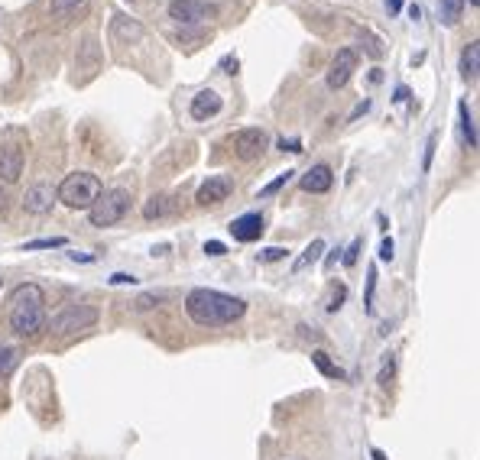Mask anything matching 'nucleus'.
<instances>
[{"mask_svg":"<svg viewBox=\"0 0 480 460\" xmlns=\"http://www.w3.org/2000/svg\"><path fill=\"white\" fill-rule=\"evenodd\" d=\"M341 253H344V250H331V253H328V260H325V272H331V270H334V266H338Z\"/></svg>","mask_w":480,"mask_h":460,"instance_id":"c9c22d12","label":"nucleus"},{"mask_svg":"<svg viewBox=\"0 0 480 460\" xmlns=\"http://www.w3.org/2000/svg\"><path fill=\"white\" fill-rule=\"evenodd\" d=\"M370 457H374V460H386V454H383L380 447H374V451H370Z\"/></svg>","mask_w":480,"mask_h":460,"instance_id":"a19ab883","label":"nucleus"},{"mask_svg":"<svg viewBox=\"0 0 480 460\" xmlns=\"http://www.w3.org/2000/svg\"><path fill=\"white\" fill-rule=\"evenodd\" d=\"M221 94L218 91H211V88H205V91H198L195 98H191V107H189V113H191V121H208V117H214V113L221 111Z\"/></svg>","mask_w":480,"mask_h":460,"instance_id":"ddd939ff","label":"nucleus"},{"mask_svg":"<svg viewBox=\"0 0 480 460\" xmlns=\"http://www.w3.org/2000/svg\"><path fill=\"white\" fill-rule=\"evenodd\" d=\"M52 205H56V191L49 188V185H33V188H26V195H23V208H26V214H36V218H43V214L52 211Z\"/></svg>","mask_w":480,"mask_h":460,"instance_id":"9b49d317","label":"nucleus"},{"mask_svg":"<svg viewBox=\"0 0 480 460\" xmlns=\"http://www.w3.org/2000/svg\"><path fill=\"white\" fill-rule=\"evenodd\" d=\"M477 68H480V43H467L464 56H461V75H464V81H477Z\"/></svg>","mask_w":480,"mask_h":460,"instance_id":"f3484780","label":"nucleus"},{"mask_svg":"<svg viewBox=\"0 0 480 460\" xmlns=\"http://www.w3.org/2000/svg\"><path fill=\"white\" fill-rule=\"evenodd\" d=\"M156 302H159V298H153V295H143L140 302H136V308H140V312H146V308H153Z\"/></svg>","mask_w":480,"mask_h":460,"instance_id":"e433bc0d","label":"nucleus"},{"mask_svg":"<svg viewBox=\"0 0 480 460\" xmlns=\"http://www.w3.org/2000/svg\"><path fill=\"white\" fill-rule=\"evenodd\" d=\"M360 247H364V240H354L351 247H347V253L341 256V262H344V266H354V262H357V253H360Z\"/></svg>","mask_w":480,"mask_h":460,"instance_id":"c85d7f7f","label":"nucleus"},{"mask_svg":"<svg viewBox=\"0 0 480 460\" xmlns=\"http://www.w3.org/2000/svg\"><path fill=\"white\" fill-rule=\"evenodd\" d=\"M107 282H111V285H134L136 279H134V276H127V272H114V276L107 279Z\"/></svg>","mask_w":480,"mask_h":460,"instance_id":"72a5a7b5","label":"nucleus"},{"mask_svg":"<svg viewBox=\"0 0 480 460\" xmlns=\"http://www.w3.org/2000/svg\"><path fill=\"white\" fill-rule=\"evenodd\" d=\"M10 331L20 337H36L39 331H46V295L36 282H23L10 295L7 308Z\"/></svg>","mask_w":480,"mask_h":460,"instance_id":"f03ea898","label":"nucleus"},{"mask_svg":"<svg viewBox=\"0 0 480 460\" xmlns=\"http://www.w3.org/2000/svg\"><path fill=\"white\" fill-rule=\"evenodd\" d=\"M367 111H370V101H364V104H357V107H354V113H351V121H357L360 113H367Z\"/></svg>","mask_w":480,"mask_h":460,"instance_id":"4c0bfd02","label":"nucleus"},{"mask_svg":"<svg viewBox=\"0 0 480 460\" xmlns=\"http://www.w3.org/2000/svg\"><path fill=\"white\" fill-rule=\"evenodd\" d=\"M299 185H302V191H309V195H325V191L334 185V172H331V165H325V163L311 165V169L305 172L302 178H299Z\"/></svg>","mask_w":480,"mask_h":460,"instance_id":"f8f14e48","label":"nucleus"},{"mask_svg":"<svg viewBox=\"0 0 480 460\" xmlns=\"http://www.w3.org/2000/svg\"><path fill=\"white\" fill-rule=\"evenodd\" d=\"M406 98H409V88L399 85V88H396V98H393V101H406Z\"/></svg>","mask_w":480,"mask_h":460,"instance_id":"ea45409f","label":"nucleus"},{"mask_svg":"<svg viewBox=\"0 0 480 460\" xmlns=\"http://www.w3.org/2000/svg\"><path fill=\"white\" fill-rule=\"evenodd\" d=\"M111 29H114V39H120V43H140L143 39V26L136 20H127V16H117Z\"/></svg>","mask_w":480,"mask_h":460,"instance_id":"2eb2a0df","label":"nucleus"},{"mask_svg":"<svg viewBox=\"0 0 480 460\" xmlns=\"http://www.w3.org/2000/svg\"><path fill=\"white\" fill-rule=\"evenodd\" d=\"M311 363H315L318 373L328 376V379H341V376H344V369H341L338 363H331V357H328L325 350H311Z\"/></svg>","mask_w":480,"mask_h":460,"instance_id":"412c9836","label":"nucleus"},{"mask_svg":"<svg viewBox=\"0 0 480 460\" xmlns=\"http://www.w3.org/2000/svg\"><path fill=\"white\" fill-rule=\"evenodd\" d=\"M354 71H357V52L338 49V56L331 58V68H328V88H331V91H341V88L354 78Z\"/></svg>","mask_w":480,"mask_h":460,"instance_id":"6e6552de","label":"nucleus"},{"mask_svg":"<svg viewBox=\"0 0 480 460\" xmlns=\"http://www.w3.org/2000/svg\"><path fill=\"white\" fill-rule=\"evenodd\" d=\"M292 175H296V172H283V175H276V178H273V182H269V185H266V188H260V198H269V195H276V191L283 188V185H286V182H289V178H292Z\"/></svg>","mask_w":480,"mask_h":460,"instance_id":"393cba45","label":"nucleus"},{"mask_svg":"<svg viewBox=\"0 0 480 460\" xmlns=\"http://www.w3.org/2000/svg\"><path fill=\"white\" fill-rule=\"evenodd\" d=\"M435 140H438V136L431 133V136H429V143H425V159H422V169H425V172L431 169V156H435Z\"/></svg>","mask_w":480,"mask_h":460,"instance_id":"c756f323","label":"nucleus"},{"mask_svg":"<svg viewBox=\"0 0 480 460\" xmlns=\"http://www.w3.org/2000/svg\"><path fill=\"white\" fill-rule=\"evenodd\" d=\"M247 302L218 289H191L185 295V315L198 327H227L244 318Z\"/></svg>","mask_w":480,"mask_h":460,"instance_id":"f257e3e1","label":"nucleus"},{"mask_svg":"<svg viewBox=\"0 0 480 460\" xmlns=\"http://www.w3.org/2000/svg\"><path fill=\"white\" fill-rule=\"evenodd\" d=\"M101 191H104V185L94 172H69L56 188V201H62L71 211H88L101 198Z\"/></svg>","mask_w":480,"mask_h":460,"instance_id":"7ed1b4c3","label":"nucleus"},{"mask_svg":"<svg viewBox=\"0 0 480 460\" xmlns=\"http://www.w3.org/2000/svg\"><path fill=\"white\" fill-rule=\"evenodd\" d=\"M205 253H208V256H224L227 247H224L221 240H208V243H205Z\"/></svg>","mask_w":480,"mask_h":460,"instance_id":"473e14b6","label":"nucleus"},{"mask_svg":"<svg viewBox=\"0 0 480 460\" xmlns=\"http://www.w3.org/2000/svg\"><path fill=\"white\" fill-rule=\"evenodd\" d=\"M20 175H23V149L0 146V178L4 182H16Z\"/></svg>","mask_w":480,"mask_h":460,"instance_id":"4468645a","label":"nucleus"},{"mask_svg":"<svg viewBox=\"0 0 480 460\" xmlns=\"http://www.w3.org/2000/svg\"><path fill=\"white\" fill-rule=\"evenodd\" d=\"M266 146H269V136H266V130H260V127L237 130V133L231 136V149L237 153V159H244V163L260 159L263 153H266Z\"/></svg>","mask_w":480,"mask_h":460,"instance_id":"423d86ee","label":"nucleus"},{"mask_svg":"<svg viewBox=\"0 0 480 460\" xmlns=\"http://www.w3.org/2000/svg\"><path fill=\"white\" fill-rule=\"evenodd\" d=\"M16 360H20V354L14 347H0V376H7L16 367Z\"/></svg>","mask_w":480,"mask_h":460,"instance_id":"4be33fe9","label":"nucleus"},{"mask_svg":"<svg viewBox=\"0 0 480 460\" xmlns=\"http://www.w3.org/2000/svg\"><path fill=\"white\" fill-rule=\"evenodd\" d=\"M393 256H396V247H393V240L386 237V240L380 243V260L383 262H393Z\"/></svg>","mask_w":480,"mask_h":460,"instance_id":"7c9ffc66","label":"nucleus"},{"mask_svg":"<svg viewBox=\"0 0 480 460\" xmlns=\"http://www.w3.org/2000/svg\"><path fill=\"white\" fill-rule=\"evenodd\" d=\"M98 321V308L94 305H62L52 321H46L52 334H75V331H88Z\"/></svg>","mask_w":480,"mask_h":460,"instance_id":"39448f33","label":"nucleus"},{"mask_svg":"<svg viewBox=\"0 0 480 460\" xmlns=\"http://www.w3.org/2000/svg\"><path fill=\"white\" fill-rule=\"evenodd\" d=\"M227 230L234 234V240H237V243H254V240H260V237H263L266 224H263V214L250 211V214H240V218H234Z\"/></svg>","mask_w":480,"mask_h":460,"instance_id":"1a4fd4ad","label":"nucleus"},{"mask_svg":"<svg viewBox=\"0 0 480 460\" xmlns=\"http://www.w3.org/2000/svg\"><path fill=\"white\" fill-rule=\"evenodd\" d=\"M321 253H325V240H311L309 247H305V253L299 256L296 262H292V272H302V270H309L311 262H318V260H321Z\"/></svg>","mask_w":480,"mask_h":460,"instance_id":"6ab92c4d","label":"nucleus"},{"mask_svg":"<svg viewBox=\"0 0 480 460\" xmlns=\"http://www.w3.org/2000/svg\"><path fill=\"white\" fill-rule=\"evenodd\" d=\"M56 247H65V237H46V240H29L23 250L29 253V250H56Z\"/></svg>","mask_w":480,"mask_h":460,"instance_id":"b1692460","label":"nucleus"},{"mask_svg":"<svg viewBox=\"0 0 480 460\" xmlns=\"http://www.w3.org/2000/svg\"><path fill=\"white\" fill-rule=\"evenodd\" d=\"M374 295H376V266L367 270V295H364V308L374 312Z\"/></svg>","mask_w":480,"mask_h":460,"instance_id":"5701e85b","label":"nucleus"},{"mask_svg":"<svg viewBox=\"0 0 480 460\" xmlns=\"http://www.w3.org/2000/svg\"><path fill=\"white\" fill-rule=\"evenodd\" d=\"M81 4H85V0H52V4H49V10H52L56 16H62V14H69V10L81 7Z\"/></svg>","mask_w":480,"mask_h":460,"instance_id":"a878e982","label":"nucleus"},{"mask_svg":"<svg viewBox=\"0 0 480 460\" xmlns=\"http://www.w3.org/2000/svg\"><path fill=\"white\" fill-rule=\"evenodd\" d=\"M344 298H347V289H344V285H338V289H334V295H331V305H328V312H338Z\"/></svg>","mask_w":480,"mask_h":460,"instance_id":"2f4dec72","label":"nucleus"},{"mask_svg":"<svg viewBox=\"0 0 480 460\" xmlns=\"http://www.w3.org/2000/svg\"><path fill=\"white\" fill-rule=\"evenodd\" d=\"M386 10L389 14H399V10H403V0H386Z\"/></svg>","mask_w":480,"mask_h":460,"instance_id":"58836bf2","label":"nucleus"},{"mask_svg":"<svg viewBox=\"0 0 480 460\" xmlns=\"http://www.w3.org/2000/svg\"><path fill=\"white\" fill-rule=\"evenodd\" d=\"M172 211H176V205H172L169 195H153V198L143 205V218H146V220H159V218H166V214H172Z\"/></svg>","mask_w":480,"mask_h":460,"instance_id":"dca6fc26","label":"nucleus"},{"mask_svg":"<svg viewBox=\"0 0 480 460\" xmlns=\"http://www.w3.org/2000/svg\"><path fill=\"white\" fill-rule=\"evenodd\" d=\"M286 253L289 250H283V247H266L260 253V262H279V260H286Z\"/></svg>","mask_w":480,"mask_h":460,"instance_id":"cd10ccee","label":"nucleus"},{"mask_svg":"<svg viewBox=\"0 0 480 460\" xmlns=\"http://www.w3.org/2000/svg\"><path fill=\"white\" fill-rule=\"evenodd\" d=\"M464 4H467V0H441V4H438V16H441V23H445V26H458L461 14H464Z\"/></svg>","mask_w":480,"mask_h":460,"instance_id":"a211bd4d","label":"nucleus"},{"mask_svg":"<svg viewBox=\"0 0 480 460\" xmlns=\"http://www.w3.org/2000/svg\"><path fill=\"white\" fill-rule=\"evenodd\" d=\"M393 373H396V357L393 354H386V360H383V369H380V386H389V379H393Z\"/></svg>","mask_w":480,"mask_h":460,"instance_id":"bb28decb","label":"nucleus"},{"mask_svg":"<svg viewBox=\"0 0 480 460\" xmlns=\"http://www.w3.org/2000/svg\"><path fill=\"white\" fill-rule=\"evenodd\" d=\"M127 211H130V191L111 188V191H101V198L88 208V220L94 227H114L117 220H124Z\"/></svg>","mask_w":480,"mask_h":460,"instance_id":"20e7f679","label":"nucleus"},{"mask_svg":"<svg viewBox=\"0 0 480 460\" xmlns=\"http://www.w3.org/2000/svg\"><path fill=\"white\" fill-rule=\"evenodd\" d=\"M279 149H283V153H286V149H289V153H302V143H299V140H286V136H283V140H279Z\"/></svg>","mask_w":480,"mask_h":460,"instance_id":"f704fd0d","label":"nucleus"},{"mask_svg":"<svg viewBox=\"0 0 480 460\" xmlns=\"http://www.w3.org/2000/svg\"><path fill=\"white\" fill-rule=\"evenodd\" d=\"M218 14L214 4H205V0H169V16L182 26H195V23H205Z\"/></svg>","mask_w":480,"mask_h":460,"instance_id":"0eeeda50","label":"nucleus"},{"mask_svg":"<svg viewBox=\"0 0 480 460\" xmlns=\"http://www.w3.org/2000/svg\"><path fill=\"white\" fill-rule=\"evenodd\" d=\"M471 4H477V0H471Z\"/></svg>","mask_w":480,"mask_h":460,"instance_id":"79ce46f5","label":"nucleus"},{"mask_svg":"<svg viewBox=\"0 0 480 460\" xmlns=\"http://www.w3.org/2000/svg\"><path fill=\"white\" fill-rule=\"evenodd\" d=\"M231 191H234V182L227 175H208V182H201V188H198L195 201L198 205H221V201H227Z\"/></svg>","mask_w":480,"mask_h":460,"instance_id":"9d476101","label":"nucleus"},{"mask_svg":"<svg viewBox=\"0 0 480 460\" xmlns=\"http://www.w3.org/2000/svg\"><path fill=\"white\" fill-rule=\"evenodd\" d=\"M458 117H461V133H464L467 146L477 149V127H474V113H471V107H467L464 101L458 104Z\"/></svg>","mask_w":480,"mask_h":460,"instance_id":"aec40b11","label":"nucleus"}]
</instances>
